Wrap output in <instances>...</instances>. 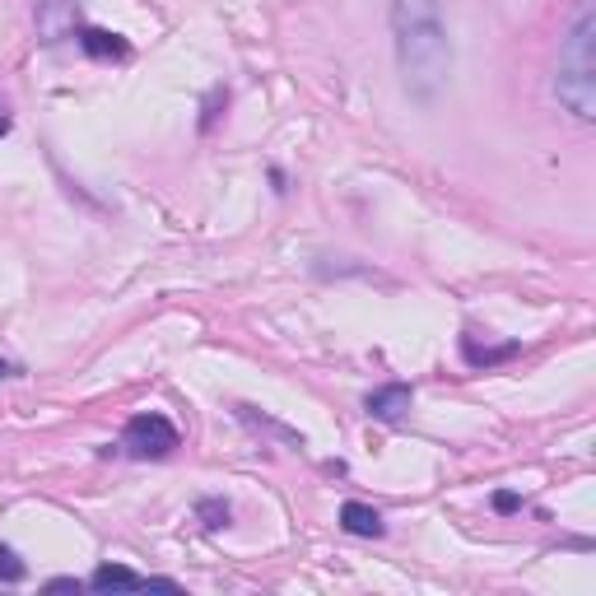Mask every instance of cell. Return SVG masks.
<instances>
[{
    "label": "cell",
    "instance_id": "1",
    "mask_svg": "<svg viewBox=\"0 0 596 596\" xmlns=\"http://www.w3.org/2000/svg\"><path fill=\"white\" fill-rule=\"evenodd\" d=\"M392 38L401 89L415 103H434L452 80V38L438 19V0H392Z\"/></svg>",
    "mask_w": 596,
    "mask_h": 596
},
{
    "label": "cell",
    "instance_id": "2",
    "mask_svg": "<svg viewBox=\"0 0 596 596\" xmlns=\"http://www.w3.org/2000/svg\"><path fill=\"white\" fill-rule=\"evenodd\" d=\"M555 98L578 122H592L596 117V14H592V0L578 5V19H573L569 38L559 47Z\"/></svg>",
    "mask_w": 596,
    "mask_h": 596
},
{
    "label": "cell",
    "instance_id": "3",
    "mask_svg": "<svg viewBox=\"0 0 596 596\" xmlns=\"http://www.w3.org/2000/svg\"><path fill=\"white\" fill-rule=\"evenodd\" d=\"M122 443H126V452L131 457H168L177 447V429H173V420H163V415H136V420L126 424V434H122Z\"/></svg>",
    "mask_w": 596,
    "mask_h": 596
},
{
    "label": "cell",
    "instance_id": "4",
    "mask_svg": "<svg viewBox=\"0 0 596 596\" xmlns=\"http://www.w3.org/2000/svg\"><path fill=\"white\" fill-rule=\"evenodd\" d=\"M75 19H80V0H42L38 10V33L47 42H61L75 33Z\"/></svg>",
    "mask_w": 596,
    "mask_h": 596
},
{
    "label": "cell",
    "instance_id": "5",
    "mask_svg": "<svg viewBox=\"0 0 596 596\" xmlns=\"http://www.w3.org/2000/svg\"><path fill=\"white\" fill-rule=\"evenodd\" d=\"M410 401H415V396H410L406 382H387V387H378V392H368L364 406H368L373 420L396 424V420H406V415H410Z\"/></svg>",
    "mask_w": 596,
    "mask_h": 596
},
{
    "label": "cell",
    "instance_id": "6",
    "mask_svg": "<svg viewBox=\"0 0 596 596\" xmlns=\"http://www.w3.org/2000/svg\"><path fill=\"white\" fill-rule=\"evenodd\" d=\"M340 527L350 531V536H368V541H378L382 531H387L378 508H368V503H345V508H340Z\"/></svg>",
    "mask_w": 596,
    "mask_h": 596
},
{
    "label": "cell",
    "instance_id": "7",
    "mask_svg": "<svg viewBox=\"0 0 596 596\" xmlns=\"http://www.w3.org/2000/svg\"><path fill=\"white\" fill-rule=\"evenodd\" d=\"M80 47L89 56H98V61H108V56H126V42L117 38V33H108V28H80Z\"/></svg>",
    "mask_w": 596,
    "mask_h": 596
},
{
    "label": "cell",
    "instance_id": "8",
    "mask_svg": "<svg viewBox=\"0 0 596 596\" xmlns=\"http://www.w3.org/2000/svg\"><path fill=\"white\" fill-rule=\"evenodd\" d=\"M89 587H98V592H112V587H126V592H136V587H145V578L131 569H122V564H103V569L89 578Z\"/></svg>",
    "mask_w": 596,
    "mask_h": 596
},
{
    "label": "cell",
    "instance_id": "9",
    "mask_svg": "<svg viewBox=\"0 0 596 596\" xmlns=\"http://www.w3.org/2000/svg\"><path fill=\"white\" fill-rule=\"evenodd\" d=\"M28 569H24V559L14 555L10 545H0V583H24Z\"/></svg>",
    "mask_w": 596,
    "mask_h": 596
},
{
    "label": "cell",
    "instance_id": "10",
    "mask_svg": "<svg viewBox=\"0 0 596 596\" xmlns=\"http://www.w3.org/2000/svg\"><path fill=\"white\" fill-rule=\"evenodd\" d=\"M201 517H205V527H224V522H229V503L205 499L201 503Z\"/></svg>",
    "mask_w": 596,
    "mask_h": 596
},
{
    "label": "cell",
    "instance_id": "11",
    "mask_svg": "<svg viewBox=\"0 0 596 596\" xmlns=\"http://www.w3.org/2000/svg\"><path fill=\"white\" fill-rule=\"evenodd\" d=\"M494 508H499V513H513V508H517V494H499V499H494Z\"/></svg>",
    "mask_w": 596,
    "mask_h": 596
},
{
    "label": "cell",
    "instance_id": "12",
    "mask_svg": "<svg viewBox=\"0 0 596 596\" xmlns=\"http://www.w3.org/2000/svg\"><path fill=\"white\" fill-rule=\"evenodd\" d=\"M52 592H80V583H75V578H56Z\"/></svg>",
    "mask_w": 596,
    "mask_h": 596
},
{
    "label": "cell",
    "instance_id": "13",
    "mask_svg": "<svg viewBox=\"0 0 596 596\" xmlns=\"http://www.w3.org/2000/svg\"><path fill=\"white\" fill-rule=\"evenodd\" d=\"M5 131H10V117H5V112H0V136H5Z\"/></svg>",
    "mask_w": 596,
    "mask_h": 596
},
{
    "label": "cell",
    "instance_id": "14",
    "mask_svg": "<svg viewBox=\"0 0 596 596\" xmlns=\"http://www.w3.org/2000/svg\"><path fill=\"white\" fill-rule=\"evenodd\" d=\"M0 378H10V364H5V359H0Z\"/></svg>",
    "mask_w": 596,
    "mask_h": 596
}]
</instances>
